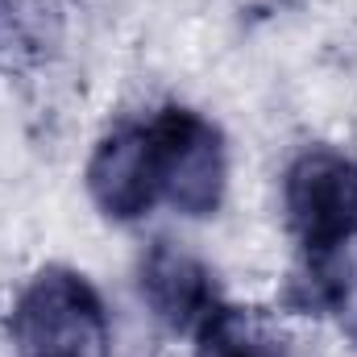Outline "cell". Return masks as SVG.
Segmentation results:
<instances>
[{
	"label": "cell",
	"mask_w": 357,
	"mask_h": 357,
	"mask_svg": "<svg viewBox=\"0 0 357 357\" xmlns=\"http://www.w3.org/2000/svg\"><path fill=\"white\" fill-rule=\"evenodd\" d=\"M8 333L17 357H108L112 345L100 291L71 266H46L25 282Z\"/></svg>",
	"instance_id": "1"
},
{
	"label": "cell",
	"mask_w": 357,
	"mask_h": 357,
	"mask_svg": "<svg viewBox=\"0 0 357 357\" xmlns=\"http://www.w3.org/2000/svg\"><path fill=\"white\" fill-rule=\"evenodd\" d=\"M287 229L303 266H341L357 241V162L333 146H307L282 175Z\"/></svg>",
	"instance_id": "2"
},
{
	"label": "cell",
	"mask_w": 357,
	"mask_h": 357,
	"mask_svg": "<svg viewBox=\"0 0 357 357\" xmlns=\"http://www.w3.org/2000/svg\"><path fill=\"white\" fill-rule=\"evenodd\" d=\"M150 146H154V175L158 199H167L175 212L204 220L220 208L225 183H229V154L220 129L199 116L195 108L167 104L150 121Z\"/></svg>",
	"instance_id": "3"
},
{
	"label": "cell",
	"mask_w": 357,
	"mask_h": 357,
	"mask_svg": "<svg viewBox=\"0 0 357 357\" xmlns=\"http://www.w3.org/2000/svg\"><path fill=\"white\" fill-rule=\"evenodd\" d=\"M88 195L108 220H142L158 204V175H154V146L146 121L121 125L88 158Z\"/></svg>",
	"instance_id": "4"
},
{
	"label": "cell",
	"mask_w": 357,
	"mask_h": 357,
	"mask_svg": "<svg viewBox=\"0 0 357 357\" xmlns=\"http://www.w3.org/2000/svg\"><path fill=\"white\" fill-rule=\"evenodd\" d=\"M137 287L150 312L171 328V333H195L199 320L220 303L212 270L195 254L178 250L171 241H154L142 262H137Z\"/></svg>",
	"instance_id": "5"
},
{
	"label": "cell",
	"mask_w": 357,
	"mask_h": 357,
	"mask_svg": "<svg viewBox=\"0 0 357 357\" xmlns=\"http://www.w3.org/2000/svg\"><path fill=\"white\" fill-rule=\"evenodd\" d=\"M191 337H195V357H287L282 341L266 324L233 303H216Z\"/></svg>",
	"instance_id": "6"
}]
</instances>
